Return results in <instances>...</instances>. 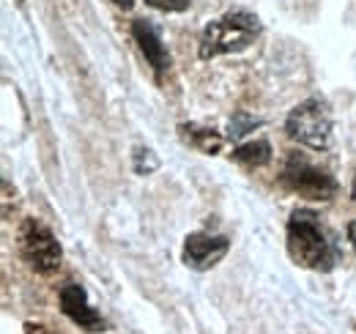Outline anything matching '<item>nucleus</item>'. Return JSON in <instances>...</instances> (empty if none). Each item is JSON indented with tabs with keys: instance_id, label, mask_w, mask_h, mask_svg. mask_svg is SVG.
Returning a JSON list of instances; mask_svg holds the SVG:
<instances>
[{
	"instance_id": "1",
	"label": "nucleus",
	"mask_w": 356,
	"mask_h": 334,
	"mask_svg": "<svg viewBox=\"0 0 356 334\" xmlns=\"http://www.w3.org/2000/svg\"><path fill=\"white\" fill-rule=\"evenodd\" d=\"M288 252L296 266L310 271H332L340 250L310 209H296L288 219Z\"/></svg>"
},
{
	"instance_id": "2",
	"label": "nucleus",
	"mask_w": 356,
	"mask_h": 334,
	"mask_svg": "<svg viewBox=\"0 0 356 334\" xmlns=\"http://www.w3.org/2000/svg\"><path fill=\"white\" fill-rule=\"evenodd\" d=\"M261 33V19L250 11H227L225 17L214 19L206 25L203 36H200V47L197 55L203 61L220 58V55H230V52H241L250 44L255 42V36Z\"/></svg>"
},
{
	"instance_id": "3",
	"label": "nucleus",
	"mask_w": 356,
	"mask_h": 334,
	"mask_svg": "<svg viewBox=\"0 0 356 334\" xmlns=\"http://www.w3.org/2000/svg\"><path fill=\"white\" fill-rule=\"evenodd\" d=\"M332 110L323 99L312 96L307 102H302L299 107L291 110L285 132L291 140L307 145L312 151H326L332 145Z\"/></svg>"
},
{
	"instance_id": "4",
	"label": "nucleus",
	"mask_w": 356,
	"mask_h": 334,
	"mask_svg": "<svg viewBox=\"0 0 356 334\" xmlns=\"http://www.w3.org/2000/svg\"><path fill=\"white\" fill-rule=\"evenodd\" d=\"M19 252L28 260V266L39 274H55L60 269L63 250L52 230L39 219H25L19 228Z\"/></svg>"
},
{
	"instance_id": "5",
	"label": "nucleus",
	"mask_w": 356,
	"mask_h": 334,
	"mask_svg": "<svg viewBox=\"0 0 356 334\" xmlns=\"http://www.w3.org/2000/svg\"><path fill=\"white\" fill-rule=\"evenodd\" d=\"M282 184L307 200H332L337 195V181L302 154L288 157V162L282 167Z\"/></svg>"
},
{
	"instance_id": "6",
	"label": "nucleus",
	"mask_w": 356,
	"mask_h": 334,
	"mask_svg": "<svg viewBox=\"0 0 356 334\" xmlns=\"http://www.w3.org/2000/svg\"><path fill=\"white\" fill-rule=\"evenodd\" d=\"M230 250L227 236L214 233H189L184 241V263L195 271H209L214 269Z\"/></svg>"
},
{
	"instance_id": "7",
	"label": "nucleus",
	"mask_w": 356,
	"mask_h": 334,
	"mask_svg": "<svg viewBox=\"0 0 356 334\" xmlns=\"http://www.w3.org/2000/svg\"><path fill=\"white\" fill-rule=\"evenodd\" d=\"M60 310L86 332H102L104 329V318L90 307L88 293L77 283H69V285L60 288Z\"/></svg>"
},
{
	"instance_id": "8",
	"label": "nucleus",
	"mask_w": 356,
	"mask_h": 334,
	"mask_svg": "<svg viewBox=\"0 0 356 334\" xmlns=\"http://www.w3.org/2000/svg\"><path fill=\"white\" fill-rule=\"evenodd\" d=\"M132 36H134V42H137V47H140V52L145 55L148 66H151L156 74H165V72L170 69V52H168V47L162 42L159 31L154 28V22H148V19H134Z\"/></svg>"
},
{
	"instance_id": "9",
	"label": "nucleus",
	"mask_w": 356,
	"mask_h": 334,
	"mask_svg": "<svg viewBox=\"0 0 356 334\" xmlns=\"http://www.w3.org/2000/svg\"><path fill=\"white\" fill-rule=\"evenodd\" d=\"M178 134H181V140L189 145V148H195V151H200V154H220V148H222L225 137L217 132V129H211V126H200V124H181L178 126Z\"/></svg>"
},
{
	"instance_id": "10",
	"label": "nucleus",
	"mask_w": 356,
	"mask_h": 334,
	"mask_svg": "<svg viewBox=\"0 0 356 334\" xmlns=\"http://www.w3.org/2000/svg\"><path fill=\"white\" fill-rule=\"evenodd\" d=\"M230 157L244 167H264L271 162V145H268L266 140H252V143L238 145Z\"/></svg>"
},
{
	"instance_id": "11",
	"label": "nucleus",
	"mask_w": 356,
	"mask_h": 334,
	"mask_svg": "<svg viewBox=\"0 0 356 334\" xmlns=\"http://www.w3.org/2000/svg\"><path fill=\"white\" fill-rule=\"evenodd\" d=\"M258 126H264L261 118H252V116H247V113H236V116L230 118V126H227V140H241L247 132H252V129H258Z\"/></svg>"
},
{
	"instance_id": "12",
	"label": "nucleus",
	"mask_w": 356,
	"mask_h": 334,
	"mask_svg": "<svg viewBox=\"0 0 356 334\" xmlns=\"http://www.w3.org/2000/svg\"><path fill=\"white\" fill-rule=\"evenodd\" d=\"M156 167H159V159L154 157L151 148H137V154H134V170H137L140 175H148V173H154Z\"/></svg>"
},
{
	"instance_id": "13",
	"label": "nucleus",
	"mask_w": 356,
	"mask_h": 334,
	"mask_svg": "<svg viewBox=\"0 0 356 334\" xmlns=\"http://www.w3.org/2000/svg\"><path fill=\"white\" fill-rule=\"evenodd\" d=\"M151 8H156V11H186L189 8V0H145Z\"/></svg>"
},
{
	"instance_id": "14",
	"label": "nucleus",
	"mask_w": 356,
	"mask_h": 334,
	"mask_svg": "<svg viewBox=\"0 0 356 334\" xmlns=\"http://www.w3.org/2000/svg\"><path fill=\"white\" fill-rule=\"evenodd\" d=\"M25 334H58V332H52L49 326H42V324H28Z\"/></svg>"
},
{
	"instance_id": "15",
	"label": "nucleus",
	"mask_w": 356,
	"mask_h": 334,
	"mask_svg": "<svg viewBox=\"0 0 356 334\" xmlns=\"http://www.w3.org/2000/svg\"><path fill=\"white\" fill-rule=\"evenodd\" d=\"M348 241H351V247L356 250V219L348 225Z\"/></svg>"
},
{
	"instance_id": "16",
	"label": "nucleus",
	"mask_w": 356,
	"mask_h": 334,
	"mask_svg": "<svg viewBox=\"0 0 356 334\" xmlns=\"http://www.w3.org/2000/svg\"><path fill=\"white\" fill-rule=\"evenodd\" d=\"M113 3H115L118 8H124V11H129V8L134 6V0H113Z\"/></svg>"
},
{
	"instance_id": "17",
	"label": "nucleus",
	"mask_w": 356,
	"mask_h": 334,
	"mask_svg": "<svg viewBox=\"0 0 356 334\" xmlns=\"http://www.w3.org/2000/svg\"><path fill=\"white\" fill-rule=\"evenodd\" d=\"M351 195H354V200H356V175H354V184H351Z\"/></svg>"
}]
</instances>
